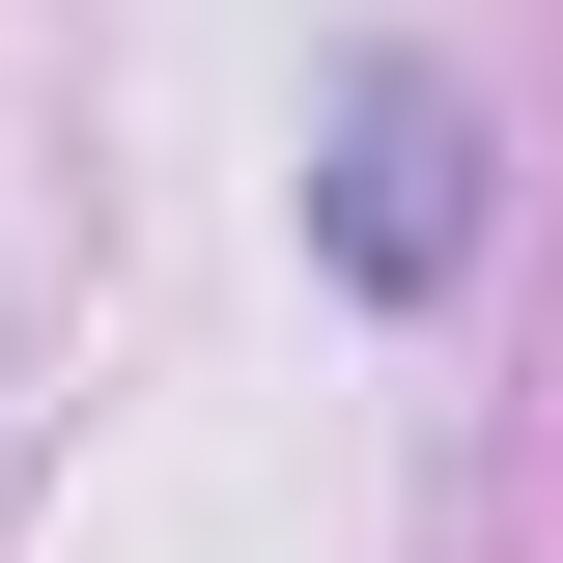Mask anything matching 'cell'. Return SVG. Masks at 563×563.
<instances>
[{
	"label": "cell",
	"instance_id": "1",
	"mask_svg": "<svg viewBox=\"0 0 563 563\" xmlns=\"http://www.w3.org/2000/svg\"><path fill=\"white\" fill-rule=\"evenodd\" d=\"M451 254H479V113H451L422 57H366V85H339V282L422 310Z\"/></svg>",
	"mask_w": 563,
	"mask_h": 563
}]
</instances>
